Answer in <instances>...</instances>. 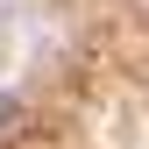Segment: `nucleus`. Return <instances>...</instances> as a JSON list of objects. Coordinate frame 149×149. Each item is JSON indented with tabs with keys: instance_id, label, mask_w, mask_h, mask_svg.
I'll list each match as a JSON object with an SVG mask.
<instances>
[{
	"instance_id": "nucleus-1",
	"label": "nucleus",
	"mask_w": 149,
	"mask_h": 149,
	"mask_svg": "<svg viewBox=\"0 0 149 149\" xmlns=\"http://www.w3.org/2000/svg\"><path fill=\"white\" fill-rule=\"evenodd\" d=\"M14 121H22V107H14L7 92H0V142H14Z\"/></svg>"
}]
</instances>
